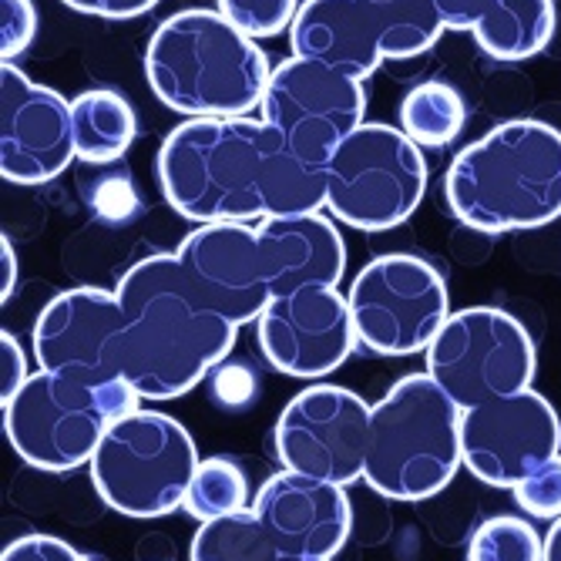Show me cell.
<instances>
[{
  "label": "cell",
  "mask_w": 561,
  "mask_h": 561,
  "mask_svg": "<svg viewBox=\"0 0 561 561\" xmlns=\"http://www.w3.org/2000/svg\"><path fill=\"white\" fill-rule=\"evenodd\" d=\"M370 11L387 61H407L427 55L437 44V37L447 31L434 0H364Z\"/></svg>",
  "instance_id": "603a6c76"
},
{
  "label": "cell",
  "mask_w": 561,
  "mask_h": 561,
  "mask_svg": "<svg viewBox=\"0 0 561 561\" xmlns=\"http://www.w3.org/2000/svg\"><path fill=\"white\" fill-rule=\"evenodd\" d=\"M169 206L198 226L289 219L327 209L323 169L302 162L263 118H188L159 148Z\"/></svg>",
  "instance_id": "6da1fadb"
},
{
  "label": "cell",
  "mask_w": 561,
  "mask_h": 561,
  "mask_svg": "<svg viewBox=\"0 0 561 561\" xmlns=\"http://www.w3.org/2000/svg\"><path fill=\"white\" fill-rule=\"evenodd\" d=\"M263 122L273 125L302 162L327 165L330 151L364 125V81L310 58H286L273 68L263 94Z\"/></svg>",
  "instance_id": "8fae6325"
},
{
  "label": "cell",
  "mask_w": 561,
  "mask_h": 561,
  "mask_svg": "<svg viewBox=\"0 0 561 561\" xmlns=\"http://www.w3.org/2000/svg\"><path fill=\"white\" fill-rule=\"evenodd\" d=\"M37 34V11L31 0H0V58L11 65Z\"/></svg>",
  "instance_id": "f546056e"
},
{
  "label": "cell",
  "mask_w": 561,
  "mask_h": 561,
  "mask_svg": "<svg viewBox=\"0 0 561 561\" xmlns=\"http://www.w3.org/2000/svg\"><path fill=\"white\" fill-rule=\"evenodd\" d=\"M545 561H561V518L551 522V531L545 535Z\"/></svg>",
  "instance_id": "d590c367"
},
{
  "label": "cell",
  "mask_w": 561,
  "mask_h": 561,
  "mask_svg": "<svg viewBox=\"0 0 561 561\" xmlns=\"http://www.w3.org/2000/svg\"><path fill=\"white\" fill-rule=\"evenodd\" d=\"M14 279H18V260H14V245L8 236H0V299H11V289H14Z\"/></svg>",
  "instance_id": "e575fe53"
},
{
  "label": "cell",
  "mask_w": 561,
  "mask_h": 561,
  "mask_svg": "<svg viewBox=\"0 0 561 561\" xmlns=\"http://www.w3.org/2000/svg\"><path fill=\"white\" fill-rule=\"evenodd\" d=\"M370 407L346 387L317 383L296 393L276 421L283 471L330 484H356L367 468Z\"/></svg>",
  "instance_id": "7c38bea8"
},
{
  "label": "cell",
  "mask_w": 561,
  "mask_h": 561,
  "mask_svg": "<svg viewBox=\"0 0 561 561\" xmlns=\"http://www.w3.org/2000/svg\"><path fill=\"white\" fill-rule=\"evenodd\" d=\"M447 209L478 232L538 229L561 216V131L518 118L457 151L444 175Z\"/></svg>",
  "instance_id": "277c9868"
},
{
  "label": "cell",
  "mask_w": 561,
  "mask_h": 561,
  "mask_svg": "<svg viewBox=\"0 0 561 561\" xmlns=\"http://www.w3.org/2000/svg\"><path fill=\"white\" fill-rule=\"evenodd\" d=\"M75 159L71 101L14 65L0 68V175L14 185H44Z\"/></svg>",
  "instance_id": "2e32d148"
},
{
  "label": "cell",
  "mask_w": 561,
  "mask_h": 561,
  "mask_svg": "<svg viewBox=\"0 0 561 561\" xmlns=\"http://www.w3.org/2000/svg\"><path fill=\"white\" fill-rule=\"evenodd\" d=\"M270 61L256 37L222 11H179L156 27L145 50L148 88L185 118H249L263 105Z\"/></svg>",
  "instance_id": "3957f363"
},
{
  "label": "cell",
  "mask_w": 561,
  "mask_h": 561,
  "mask_svg": "<svg viewBox=\"0 0 561 561\" xmlns=\"http://www.w3.org/2000/svg\"><path fill=\"white\" fill-rule=\"evenodd\" d=\"M71 125L78 159L91 165H108L122 159L135 141L138 122L118 91L94 88L71 101Z\"/></svg>",
  "instance_id": "7402d4cb"
},
{
  "label": "cell",
  "mask_w": 561,
  "mask_h": 561,
  "mask_svg": "<svg viewBox=\"0 0 561 561\" xmlns=\"http://www.w3.org/2000/svg\"><path fill=\"white\" fill-rule=\"evenodd\" d=\"M293 58H310L367 81L387 58L364 0H302L289 27Z\"/></svg>",
  "instance_id": "ffe728a7"
},
{
  "label": "cell",
  "mask_w": 561,
  "mask_h": 561,
  "mask_svg": "<svg viewBox=\"0 0 561 561\" xmlns=\"http://www.w3.org/2000/svg\"><path fill=\"white\" fill-rule=\"evenodd\" d=\"M327 209L350 229L387 232L407 222L427 192V162L417 141L380 122L350 131L323 165Z\"/></svg>",
  "instance_id": "ba28073f"
},
{
  "label": "cell",
  "mask_w": 561,
  "mask_h": 561,
  "mask_svg": "<svg viewBox=\"0 0 561 561\" xmlns=\"http://www.w3.org/2000/svg\"><path fill=\"white\" fill-rule=\"evenodd\" d=\"M561 447V421L535 390L497 397L461 417L465 468L491 488H518Z\"/></svg>",
  "instance_id": "5bb4252c"
},
{
  "label": "cell",
  "mask_w": 561,
  "mask_h": 561,
  "mask_svg": "<svg viewBox=\"0 0 561 561\" xmlns=\"http://www.w3.org/2000/svg\"><path fill=\"white\" fill-rule=\"evenodd\" d=\"M202 465L192 434L162 411H131L108 427L91 457L98 497L125 518H162L185 504Z\"/></svg>",
  "instance_id": "52a82bcc"
},
{
  "label": "cell",
  "mask_w": 561,
  "mask_h": 561,
  "mask_svg": "<svg viewBox=\"0 0 561 561\" xmlns=\"http://www.w3.org/2000/svg\"><path fill=\"white\" fill-rule=\"evenodd\" d=\"M465 98L444 81H421L400 101V128L421 148H444L465 131Z\"/></svg>",
  "instance_id": "cb8c5ba5"
},
{
  "label": "cell",
  "mask_w": 561,
  "mask_h": 561,
  "mask_svg": "<svg viewBox=\"0 0 561 561\" xmlns=\"http://www.w3.org/2000/svg\"><path fill=\"white\" fill-rule=\"evenodd\" d=\"M461 417L431 374L400 377L370 407L364 481L390 501H427L465 465Z\"/></svg>",
  "instance_id": "5b68a950"
},
{
  "label": "cell",
  "mask_w": 561,
  "mask_h": 561,
  "mask_svg": "<svg viewBox=\"0 0 561 561\" xmlns=\"http://www.w3.org/2000/svg\"><path fill=\"white\" fill-rule=\"evenodd\" d=\"M128 380L88 383L37 370L4 403V431L14 454L37 471H75L91 457L115 421L138 411Z\"/></svg>",
  "instance_id": "8992f818"
},
{
  "label": "cell",
  "mask_w": 561,
  "mask_h": 561,
  "mask_svg": "<svg viewBox=\"0 0 561 561\" xmlns=\"http://www.w3.org/2000/svg\"><path fill=\"white\" fill-rule=\"evenodd\" d=\"M27 377L31 374L24 367V353H21L18 340L4 330V333H0V400L8 403L24 387Z\"/></svg>",
  "instance_id": "d6a6232c"
},
{
  "label": "cell",
  "mask_w": 561,
  "mask_h": 561,
  "mask_svg": "<svg viewBox=\"0 0 561 561\" xmlns=\"http://www.w3.org/2000/svg\"><path fill=\"white\" fill-rule=\"evenodd\" d=\"M128 317L118 293L78 286L50 299L34 323L37 370L65 374L88 383H115L125 364Z\"/></svg>",
  "instance_id": "4fadbf2b"
},
{
  "label": "cell",
  "mask_w": 561,
  "mask_h": 561,
  "mask_svg": "<svg viewBox=\"0 0 561 561\" xmlns=\"http://www.w3.org/2000/svg\"><path fill=\"white\" fill-rule=\"evenodd\" d=\"M65 8L78 11V14H91V18H105V21H128V18H141L159 0H61Z\"/></svg>",
  "instance_id": "1f68e13d"
},
{
  "label": "cell",
  "mask_w": 561,
  "mask_h": 561,
  "mask_svg": "<svg viewBox=\"0 0 561 561\" xmlns=\"http://www.w3.org/2000/svg\"><path fill=\"white\" fill-rule=\"evenodd\" d=\"M0 561H91V558L55 535H24L4 548Z\"/></svg>",
  "instance_id": "4dcf8cb0"
},
{
  "label": "cell",
  "mask_w": 561,
  "mask_h": 561,
  "mask_svg": "<svg viewBox=\"0 0 561 561\" xmlns=\"http://www.w3.org/2000/svg\"><path fill=\"white\" fill-rule=\"evenodd\" d=\"M188 561H283V551L260 515L245 507L216 522H202L192 538Z\"/></svg>",
  "instance_id": "d4e9b609"
},
{
  "label": "cell",
  "mask_w": 561,
  "mask_h": 561,
  "mask_svg": "<svg viewBox=\"0 0 561 561\" xmlns=\"http://www.w3.org/2000/svg\"><path fill=\"white\" fill-rule=\"evenodd\" d=\"M468 561H545V538L525 518L497 515L471 535Z\"/></svg>",
  "instance_id": "4316f807"
},
{
  "label": "cell",
  "mask_w": 561,
  "mask_h": 561,
  "mask_svg": "<svg viewBox=\"0 0 561 561\" xmlns=\"http://www.w3.org/2000/svg\"><path fill=\"white\" fill-rule=\"evenodd\" d=\"M497 0H434L447 31H474Z\"/></svg>",
  "instance_id": "836d02e7"
},
{
  "label": "cell",
  "mask_w": 561,
  "mask_h": 561,
  "mask_svg": "<svg viewBox=\"0 0 561 561\" xmlns=\"http://www.w3.org/2000/svg\"><path fill=\"white\" fill-rule=\"evenodd\" d=\"M115 293L128 317L122 377L141 400L185 397L236 346L239 327L195 296L175 252L135 263Z\"/></svg>",
  "instance_id": "7a4b0ae2"
},
{
  "label": "cell",
  "mask_w": 561,
  "mask_h": 561,
  "mask_svg": "<svg viewBox=\"0 0 561 561\" xmlns=\"http://www.w3.org/2000/svg\"><path fill=\"white\" fill-rule=\"evenodd\" d=\"M471 34L494 61H528L554 37V0H497Z\"/></svg>",
  "instance_id": "44dd1931"
},
{
  "label": "cell",
  "mask_w": 561,
  "mask_h": 561,
  "mask_svg": "<svg viewBox=\"0 0 561 561\" xmlns=\"http://www.w3.org/2000/svg\"><path fill=\"white\" fill-rule=\"evenodd\" d=\"M283 561H330V558H283Z\"/></svg>",
  "instance_id": "8d00e7d4"
},
{
  "label": "cell",
  "mask_w": 561,
  "mask_h": 561,
  "mask_svg": "<svg viewBox=\"0 0 561 561\" xmlns=\"http://www.w3.org/2000/svg\"><path fill=\"white\" fill-rule=\"evenodd\" d=\"M535 367L531 333L494 306L450 313L427 350V374L461 411L531 390Z\"/></svg>",
  "instance_id": "9c48e42d"
},
{
  "label": "cell",
  "mask_w": 561,
  "mask_h": 561,
  "mask_svg": "<svg viewBox=\"0 0 561 561\" xmlns=\"http://www.w3.org/2000/svg\"><path fill=\"white\" fill-rule=\"evenodd\" d=\"M266 360L296 380L336 374L356 346L350 299L340 286H313L279 296L256 323Z\"/></svg>",
  "instance_id": "9a60e30c"
},
{
  "label": "cell",
  "mask_w": 561,
  "mask_h": 561,
  "mask_svg": "<svg viewBox=\"0 0 561 561\" xmlns=\"http://www.w3.org/2000/svg\"><path fill=\"white\" fill-rule=\"evenodd\" d=\"M260 252L273 299L313 289V286H340L346 270V245L340 229L313 213L289 219H260Z\"/></svg>",
  "instance_id": "d6986e66"
},
{
  "label": "cell",
  "mask_w": 561,
  "mask_h": 561,
  "mask_svg": "<svg viewBox=\"0 0 561 561\" xmlns=\"http://www.w3.org/2000/svg\"><path fill=\"white\" fill-rule=\"evenodd\" d=\"M356 343L377 356L427 353L450 320L444 276L411 252H387L356 273L350 293Z\"/></svg>",
  "instance_id": "30bf717a"
},
{
  "label": "cell",
  "mask_w": 561,
  "mask_h": 561,
  "mask_svg": "<svg viewBox=\"0 0 561 561\" xmlns=\"http://www.w3.org/2000/svg\"><path fill=\"white\" fill-rule=\"evenodd\" d=\"M515 501L531 518H541V522L561 518V454L551 457L545 468H538L531 478H525L515 488Z\"/></svg>",
  "instance_id": "f1b7e54d"
},
{
  "label": "cell",
  "mask_w": 561,
  "mask_h": 561,
  "mask_svg": "<svg viewBox=\"0 0 561 561\" xmlns=\"http://www.w3.org/2000/svg\"><path fill=\"white\" fill-rule=\"evenodd\" d=\"M185 512L198 522H216L249 507V484L245 474L239 471L229 457H206L198 465L188 494H185Z\"/></svg>",
  "instance_id": "484cf974"
},
{
  "label": "cell",
  "mask_w": 561,
  "mask_h": 561,
  "mask_svg": "<svg viewBox=\"0 0 561 561\" xmlns=\"http://www.w3.org/2000/svg\"><path fill=\"white\" fill-rule=\"evenodd\" d=\"M252 512L273 535L283 558H336L350 538L353 512L346 491L330 481H317L296 471L273 474Z\"/></svg>",
  "instance_id": "ac0fdd59"
},
{
  "label": "cell",
  "mask_w": 561,
  "mask_h": 561,
  "mask_svg": "<svg viewBox=\"0 0 561 561\" xmlns=\"http://www.w3.org/2000/svg\"><path fill=\"white\" fill-rule=\"evenodd\" d=\"M219 11L249 37H276L293 27L299 0H219Z\"/></svg>",
  "instance_id": "83f0119b"
},
{
  "label": "cell",
  "mask_w": 561,
  "mask_h": 561,
  "mask_svg": "<svg viewBox=\"0 0 561 561\" xmlns=\"http://www.w3.org/2000/svg\"><path fill=\"white\" fill-rule=\"evenodd\" d=\"M179 263L195 296L236 327L260 323L273 302L260 232L249 222L198 226L179 245Z\"/></svg>",
  "instance_id": "e0dca14e"
}]
</instances>
